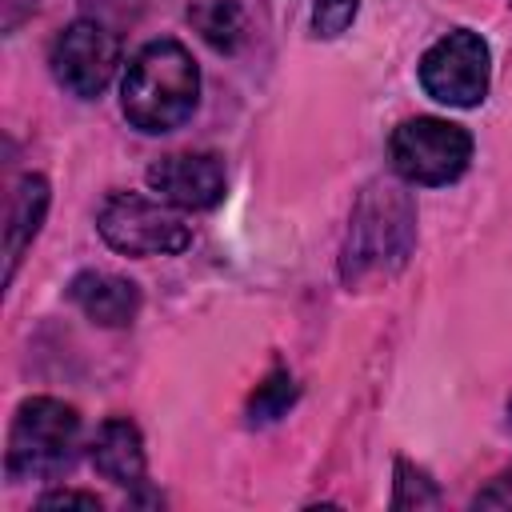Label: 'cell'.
Here are the masks:
<instances>
[{
  "label": "cell",
  "mask_w": 512,
  "mask_h": 512,
  "mask_svg": "<svg viewBox=\"0 0 512 512\" xmlns=\"http://www.w3.org/2000/svg\"><path fill=\"white\" fill-rule=\"evenodd\" d=\"M200 100V72L192 52L180 40H152L144 44L120 80V108L132 128L160 136L180 128Z\"/></svg>",
  "instance_id": "6da1fadb"
},
{
  "label": "cell",
  "mask_w": 512,
  "mask_h": 512,
  "mask_svg": "<svg viewBox=\"0 0 512 512\" xmlns=\"http://www.w3.org/2000/svg\"><path fill=\"white\" fill-rule=\"evenodd\" d=\"M416 240V208L412 196L396 184H368L364 196L352 208L344 252H340V276L348 288L388 280L392 272L404 268L408 252Z\"/></svg>",
  "instance_id": "7a4b0ae2"
},
{
  "label": "cell",
  "mask_w": 512,
  "mask_h": 512,
  "mask_svg": "<svg viewBox=\"0 0 512 512\" xmlns=\"http://www.w3.org/2000/svg\"><path fill=\"white\" fill-rule=\"evenodd\" d=\"M76 448H80L76 408L52 396H32L16 408L4 468L12 480H56L60 472L72 468Z\"/></svg>",
  "instance_id": "3957f363"
},
{
  "label": "cell",
  "mask_w": 512,
  "mask_h": 512,
  "mask_svg": "<svg viewBox=\"0 0 512 512\" xmlns=\"http://www.w3.org/2000/svg\"><path fill=\"white\" fill-rule=\"evenodd\" d=\"M388 156L400 180L408 184H448L456 176H464L468 160H472V136L440 116H416L392 128L388 140Z\"/></svg>",
  "instance_id": "277c9868"
},
{
  "label": "cell",
  "mask_w": 512,
  "mask_h": 512,
  "mask_svg": "<svg viewBox=\"0 0 512 512\" xmlns=\"http://www.w3.org/2000/svg\"><path fill=\"white\" fill-rule=\"evenodd\" d=\"M96 228L124 256H176L192 244L188 224L140 192H112L96 212Z\"/></svg>",
  "instance_id": "5b68a950"
},
{
  "label": "cell",
  "mask_w": 512,
  "mask_h": 512,
  "mask_svg": "<svg viewBox=\"0 0 512 512\" xmlns=\"http://www.w3.org/2000/svg\"><path fill=\"white\" fill-rule=\"evenodd\" d=\"M488 80H492V56H488L484 36H476L472 28L444 32L420 56V88L448 108L484 104Z\"/></svg>",
  "instance_id": "8992f818"
},
{
  "label": "cell",
  "mask_w": 512,
  "mask_h": 512,
  "mask_svg": "<svg viewBox=\"0 0 512 512\" xmlns=\"http://www.w3.org/2000/svg\"><path fill=\"white\" fill-rule=\"evenodd\" d=\"M52 76L60 80V88H68L72 96H100L108 88V80L116 76L120 64V40L116 32H108L100 20H72L56 40H52Z\"/></svg>",
  "instance_id": "52a82bcc"
},
{
  "label": "cell",
  "mask_w": 512,
  "mask_h": 512,
  "mask_svg": "<svg viewBox=\"0 0 512 512\" xmlns=\"http://www.w3.org/2000/svg\"><path fill=\"white\" fill-rule=\"evenodd\" d=\"M148 188L184 212H204L224 196V160L216 152H168L148 168Z\"/></svg>",
  "instance_id": "ba28073f"
},
{
  "label": "cell",
  "mask_w": 512,
  "mask_h": 512,
  "mask_svg": "<svg viewBox=\"0 0 512 512\" xmlns=\"http://www.w3.org/2000/svg\"><path fill=\"white\" fill-rule=\"evenodd\" d=\"M68 300L100 328H124L136 320L140 312V288L128 280V276H116V272H80L72 276L68 284Z\"/></svg>",
  "instance_id": "9c48e42d"
},
{
  "label": "cell",
  "mask_w": 512,
  "mask_h": 512,
  "mask_svg": "<svg viewBox=\"0 0 512 512\" xmlns=\"http://www.w3.org/2000/svg\"><path fill=\"white\" fill-rule=\"evenodd\" d=\"M144 440H140V428L128 420V416H112L96 428L92 436V468L120 484V488H132L144 480Z\"/></svg>",
  "instance_id": "30bf717a"
},
{
  "label": "cell",
  "mask_w": 512,
  "mask_h": 512,
  "mask_svg": "<svg viewBox=\"0 0 512 512\" xmlns=\"http://www.w3.org/2000/svg\"><path fill=\"white\" fill-rule=\"evenodd\" d=\"M44 212H48V180L20 176L8 196V216H4V284L16 276V264H20L24 248L36 240Z\"/></svg>",
  "instance_id": "8fae6325"
},
{
  "label": "cell",
  "mask_w": 512,
  "mask_h": 512,
  "mask_svg": "<svg viewBox=\"0 0 512 512\" xmlns=\"http://www.w3.org/2000/svg\"><path fill=\"white\" fill-rule=\"evenodd\" d=\"M188 20L204 36V44H212L216 52H236L244 32H248L240 0H192L188 4Z\"/></svg>",
  "instance_id": "7c38bea8"
},
{
  "label": "cell",
  "mask_w": 512,
  "mask_h": 512,
  "mask_svg": "<svg viewBox=\"0 0 512 512\" xmlns=\"http://www.w3.org/2000/svg\"><path fill=\"white\" fill-rule=\"evenodd\" d=\"M292 400H296V380H292L288 372H272V376L252 392L248 420H252V424H268V420L284 416Z\"/></svg>",
  "instance_id": "4fadbf2b"
},
{
  "label": "cell",
  "mask_w": 512,
  "mask_h": 512,
  "mask_svg": "<svg viewBox=\"0 0 512 512\" xmlns=\"http://www.w3.org/2000/svg\"><path fill=\"white\" fill-rule=\"evenodd\" d=\"M436 504H440V492L428 480V472L412 468L408 460H396V496H392V508H436Z\"/></svg>",
  "instance_id": "5bb4252c"
},
{
  "label": "cell",
  "mask_w": 512,
  "mask_h": 512,
  "mask_svg": "<svg viewBox=\"0 0 512 512\" xmlns=\"http://www.w3.org/2000/svg\"><path fill=\"white\" fill-rule=\"evenodd\" d=\"M356 8H360V0H316V8H312V32L324 36V40L340 36L356 20Z\"/></svg>",
  "instance_id": "9a60e30c"
},
{
  "label": "cell",
  "mask_w": 512,
  "mask_h": 512,
  "mask_svg": "<svg viewBox=\"0 0 512 512\" xmlns=\"http://www.w3.org/2000/svg\"><path fill=\"white\" fill-rule=\"evenodd\" d=\"M472 508H512V468H504L496 480H488V488H480L472 496Z\"/></svg>",
  "instance_id": "2e32d148"
},
{
  "label": "cell",
  "mask_w": 512,
  "mask_h": 512,
  "mask_svg": "<svg viewBox=\"0 0 512 512\" xmlns=\"http://www.w3.org/2000/svg\"><path fill=\"white\" fill-rule=\"evenodd\" d=\"M40 508H92V512H100V496L64 488V492H48V496H40Z\"/></svg>",
  "instance_id": "e0dca14e"
},
{
  "label": "cell",
  "mask_w": 512,
  "mask_h": 512,
  "mask_svg": "<svg viewBox=\"0 0 512 512\" xmlns=\"http://www.w3.org/2000/svg\"><path fill=\"white\" fill-rule=\"evenodd\" d=\"M508 416H512V412H508Z\"/></svg>",
  "instance_id": "ac0fdd59"
}]
</instances>
